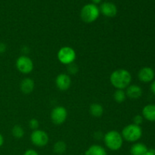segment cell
Instances as JSON below:
<instances>
[{"mask_svg":"<svg viewBox=\"0 0 155 155\" xmlns=\"http://www.w3.org/2000/svg\"><path fill=\"white\" fill-rule=\"evenodd\" d=\"M102 1V0H92V4H95V5H97V4H99Z\"/></svg>","mask_w":155,"mask_h":155,"instance_id":"30","label":"cell"},{"mask_svg":"<svg viewBox=\"0 0 155 155\" xmlns=\"http://www.w3.org/2000/svg\"><path fill=\"white\" fill-rule=\"evenodd\" d=\"M122 137L129 142H136L142 136V130L140 126L134 124L126 126L122 130Z\"/></svg>","mask_w":155,"mask_h":155,"instance_id":"3","label":"cell"},{"mask_svg":"<svg viewBox=\"0 0 155 155\" xmlns=\"http://www.w3.org/2000/svg\"><path fill=\"white\" fill-rule=\"evenodd\" d=\"M85 155H107V152L104 147L98 145H92L85 151Z\"/></svg>","mask_w":155,"mask_h":155,"instance_id":"16","label":"cell"},{"mask_svg":"<svg viewBox=\"0 0 155 155\" xmlns=\"http://www.w3.org/2000/svg\"><path fill=\"white\" fill-rule=\"evenodd\" d=\"M29 126H30V128L33 130H38L39 127V122L38 121L37 119H35V118H33V119L30 120L29 121Z\"/></svg>","mask_w":155,"mask_h":155,"instance_id":"22","label":"cell"},{"mask_svg":"<svg viewBox=\"0 0 155 155\" xmlns=\"http://www.w3.org/2000/svg\"><path fill=\"white\" fill-rule=\"evenodd\" d=\"M104 142L110 151H116L120 149L124 143L122 135L117 130H110L104 135Z\"/></svg>","mask_w":155,"mask_h":155,"instance_id":"2","label":"cell"},{"mask_svg":"<svg viewBox=\"0 0 155 155\" xmlns=\"http://www.w3.org/2000/svg\"><path fill=\"white\" fill-rule=\"evenodd\" d=\"M71 79L69 75L66 74H61L57 76L55 80V85L60 91H67L71 86Z\"/></svg>","mask_w":155,"mask_h":155,"instance_id":"9","label":"cell"},{"mask_svg":"<svg viewBox=\"0 0 155 155\" xmlns=\"http://www.w3.org/2000/svg\"><path fill=\"white\" fill-rule=\"evenodd\" d=\"M68 71L70 74L74 75L78 73V67L74 63L68 65Z\"/></svg>","mask_w":155,"mask_h":155,"instance_id":"21","label":"cell"},{"mask_svg":"<svg viewBox=\"0 0 155 155\" xmlns=\"http://www.w3.org/2000/svg\"><path fill=\"white\" fill-rule=\"evenodd\" d=\"M100 12L107 18H114L117 14V8L110 2H103L100 6Z\"/></svg>","mask_w":155,"mask_h":155,"instance_id":"10","label":"cell"},{"mask_svg":"<svg viewBox=\"0 0 155 155\" xmlns=\"http://www.w3.org/2000/svg\"><path fill=\"white\" fill-rule=\"evenodd\" d=\"M68 110L63 106H57L51 112V120L55 125H61L66 121Z\"/></svg>","mask_w":155,"mask_h":155,"instance_id":"8","label":"cell"},{"mask_svg":"<svg viewBox=\"0 0 155 155\" xmlns=\"http://www.w3.org/2000/svg\"><path fill=\"white\" fill-rule=\"evenodd\" d=\"M155 72L150 67L142 68L138 73V78L142 83H151L154 80Z\"/></svg>","mask_w":155,"mask_h":155,"instance_id":"11","label":"cell"},{"mask_svg":"<svg viewBox=\"0 0 155 155\" xmlns=\"http://www.w3.org/2000/svg\"><path fill=\"white\" fill-rule=\"evenodd\" d=\"M126 98H127L126 92L123 89H117L114 93V99L118 104H121V103L124 102Z\"/></svg>","mask_w":155,"mask_h":155,"instance_id":"19","label":"cell"},{"mask_svg":"<svg viewBox=\"0 0 155 155\" xmlns=\"http://www.w3.org/2000/svg\"><path fill=\"white\" fill-rule=\"evenodd\" d=\"M94 136H95V139H98V140L104 138V136L102 135L101 132H95V133H94Z\"/></svg>","mask_w":155,"mask_h":155,"instance_id":"26","label":"cell"},{"mask_svg":"<svg viewBox=\"0 0 155 155\" xmlns=\"http://www.w3.org/2000/svg\"><path fill=\"white\" fill-rule=\"evenodd\" d=\"M12 133L15 139H20L24 136V130L21 125H15L12 128Z\"/></svg>","mask_w":155,"mask_h":155,"instance_id":"20","label":"cell"},{"mask_svg":"<svg viewBox=\"0 0 155 155\" xmlns=\"http://www.w3.org/2000/svg\"><path fill=\"white\" fill-rule=\"evenodd\" d=\"M6 49H7V46H6L5 44L3 43V42H0V54L5 52Z\"/></svg>","mask_w":155,"mask_h":155,"instance_id":"25","label":"cell"},{"mask_svg":"<svg viewBox=\"0 0 155 155\" xmlns=\"http://www.w3.org/2000/svg\"><path fill=\"white\" fill-rule=\"evenodd\" d=\"M77 58L76 51L70 46H64L59 49L58 52V59L61 64L69 65L74 63Z\"/></svg>","mask_w":155,"mask_h":155,"instance_id":"5","label":"cell"},{"mask_svg":"<svg viewBox=\"0 0 155 155\" xmlns=\"http://www.w3.org/2000/svg\"><path fill=\"white\" fill-rule=\"evenodd\" d=\"M30 140L35 146L42 148L47 145L49 141V137L46 132L42 130H33L30 136Z\"/></svg>","mask_w":155,"mask_h":155,"instance_id":"6","label":"cell"},{"mask_svg":"<svg viewBox=\"0 0 155 155\" xmlns=\"http://www.w3.org/2000/svg\"><path fill=\"white\" fill-rule=\"evenodd\" d=\"M67 150V145L63 141H58L53 146V151L57 154H63Z\"/></svg>","mask_w":155,"mask_h":155,"instance_id":"18","label":"cell"},{"mask_svg":"<svg viewBox=\"0 0 155 155\" xmlns=\"http://www.w3.org/2000/svg\"><path fill=\"white\" fill-rule=\"evenodd\" d=\"M148 151V147L145 144L141 143V142H136L133 144L130 148L131 155H144Z\"/></svg>","mask_w":155,"mask_h":155,"instance_id":"15","label":"cell"},{"mask_svg":"<svg viewBox=\"0 0 155 155\" xmlns=\"http://www.w3.org/2000/svg\"><path fill=\"white\" fill-rule=\"evenodd\" d=\"M144 120V117H142V115L137 114L133 118V124H136L137 126H140L141 124H142Z\"/></svg>","mask_w":155,"mask_h":155,"instance_id":"23","label":"cell"},{"mask_svg":"<svg viewBox=\"0 0 155 155\" xmlns=\"http://www.w3.org/2000/svg\"><path fill=\"white\" fill-rule=\"evenodd\" d=\"M110 82L117 89H125L131 84L132 75L126 69H117L113 71L110 76Z\"/></svg>","mask_w":155,"mask_h":155,"instance_id":"1","label":"cell"},{"mask_svg":"<svg viewBox=\"0 0 155 155\" xmlns=\"http://www.w3.org/2000/svg\"><path fill=\"white\" fill-rule=\"evenodd\" d=\"M144 155H155V149H149Z\"/></svg>","mask_w":155,"mask_h":155,"instance_id":"28","label":"cell"},{"mask_svg":"<svg viewBox=\"0 0 155 155\" xmlns=\"http://www.w3.org/2000/svg\"><path fill=\"white\" fill-rule=\"evenodd\" d=\"M150 88H151V91L152 92V93L155 95V80H154L152 82H151V86H150Z\"/></svg>","mask_w":155,"mask_h":155,"instance_id":"27","label":"cell"},{"mask_svg":"<svg viewBox=\"0 0 155 155\" xmlns=\"http://www.w3.org/2000/svg\"><path fill=\"white\" fill-rule=\"evenodd\" d=\"M3 144H4V137H3L2 135L0 133V148L2 146Z\"/></svg>","mask_w":155,"mask_h":155,"instance_id":"29","label":"cell"},{"mask_svg":"<svg viewBox=\"0 0 155 155\" xmlns=\"http://www.w3.org/2000/svg\"><path fill=\"white\" fill-rule=\"evenodd\" d=\"M89 111L92 116L95 117H100L102 116L103 113H104V108H103L102 105L98 103H93L89 107Z\"/></svg>","mask_w":155,"mask_h":155,"instance_id":"17","label":"cell"},{"mask_svg":"<svg viewBox=\"0 0 155 155\" xmlns=\"http://www.w3.org/2000/svg\"><path fill=\"white\" fill-rule=\"evenodd\" d=\"M100 15V10L95 4H87L83 7L80 12V18L83 22L91 24L98 19Z\"/></svg>","mask_w":155,"mask_h":155,"instance_id":"4","label":"cell"},{"mask_svg":"<svg viewBox=\"0 0 155 155\" xmlns=\"http://www.w3.org/2000/svg\"><path fill=\"white\" fill-rule=\"evenodd\" d=\"M127 97L132 99H137L142 95V89L138 85L130 84L126 90Z\"/></svg>","mask_w":155,"mask_h":155,"instance_id":"12","label":"cell"},{"mask_svg":"<svg viewBox=\"0 0 155 155\" xmlns=\"http://www.w3.org/2000/svg\"><path fill=\"white\" fill-rule=\"evenodd\" d=\"M16 68L19 72L24 74H28L33 70V62L30 58L27 55H21L17 59Z\"/></svg>","mask_w":155,"mask_h":155,"instance_id":"7","label":"cell"},{"mask_svg":"<svg viewBox=\"0 0 155 155\" xmlns=\"http://www.w3.org/2000/svg\"><path fill=\"white\" fill-rule=\"evenodd\" d=\"M35 88V83L32 79L25 78L21 82L20 89L24 94H30Z\"/></svg>","mask_w":155,"mask_h":155,"instance_id":"14","label":"cell"},{"mask_svg":"<svg viewBox=\"0 0 155 155\" xmlns=\"http://www.w3.org/2000/svg\"><path fill=\"white\" fill-rule=\"evenodd\" d=\"M23 155H39V154H38L37 151H35V150L28 149L24 153V154H23Z\"/></svg>","mask_w":155,"mask_h":155,"instance_id":"24","label":"cell"},{"mask_svg":"<svg viewBox=\"0 0 155 155\" xmlns=\"http://www.w3.org/2000/svg\"><path fill=\"white\" fill-rule=\"evenodd\" d=\"M142 114L144 119L150 122H155V104H149L145 105L142 109Z\"/></svg>","mask_w":155,"mask_h":155,"instance_id":"13","label":"cell"}]
</instances>
